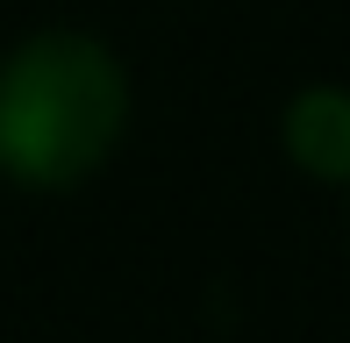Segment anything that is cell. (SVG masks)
I'll list each match as a JSON object with an SVG mask.
<instances>
[{"label": "cell", "instance_id": "1", "mask_svg": "<svg viewBox=\"0 0 350 343\" xmlns=\"http://www.w3.org/2000/svg\"><path fill=\"white\" fill-rule=\"evenodd\" d=\"M129 122V79L93 36H29L0 65V165L22 186H79Z\"/></svg>", "mask_w": 350, "mask_h": 343}, {"label": "cell", "instance_id": "2", "mask_svg": "<svg viewBox=\"0 0 350 343\" xmlns=\"http://www.w3.org/2000/svg\"><path fill=\"white\" fill-rule=\"evenodd\" d=\"M286 150L314 179H350V93L314 86L286 107Z\"/></svg>", "mask_w": 350, "mask_h": 343}]
</instances>
